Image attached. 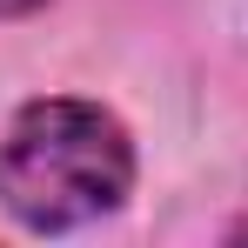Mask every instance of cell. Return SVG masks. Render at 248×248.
Segmentation results:
<instances>
[{
    "mask_svg": "<svg viewBox=\"0 0 248 248\" xmlns=\"http://www.w3.org/2000/svg\"><path fill=\"white\" fill-rule=\"evenodd\" d=\"M127 181H134V148L121 121L94 101L67 94L34 101L0 141V208L34 235H61L121 208Z\"/></svg>",
    "mask_w": 248,
    "mask_h": 248,
    "instance_id": "6da1fadb",
    "label": "cell"
}]
</instances>
